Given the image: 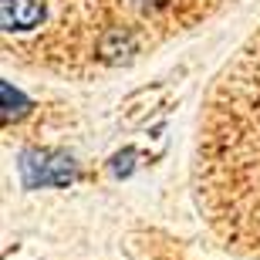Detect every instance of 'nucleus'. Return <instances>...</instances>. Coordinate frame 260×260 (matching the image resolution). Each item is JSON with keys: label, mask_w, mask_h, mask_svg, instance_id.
Here are the masks:
<instances>
[{"label": "nucleus", "mask_w": 260, "mask_h": 260, "mask_svg": "<svg viewBox=\"0 0 260 260\" xmlns=\"http://www.w3.org/2000/svg\"><path fill=\"white\" fill-rule=\"evenodd\" d=\"M193 186L213 230L260 257V27L226 61L203 105Z\"/></svg>", "instance_id": "nucleus-2"}, {"label": "nucleus", "mask_w": 260, "mask_h": 260, "mask_svg": "<svg viewBox=\"0 0 260 260\" xmlns=\"http://www.w3.org/2000/svg\"><path fill=\"white\" fill-rule=\"evenodd\" d=\"M237 0H0L4 54L17 68L95 78L135 64Z\"/></svg>", "instance_id": "nucleus-1"}]
</instances>
